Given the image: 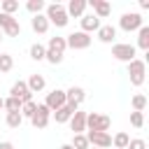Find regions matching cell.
Listing matches in <instances>:
<instances>
[{
	"label": "cell",
	"mask_w": 149,
	"mask_h": 149,
	"mask_svg": "<svg viewBox=\"0 0 149 149\" xmlns=\"http://www.w3.org/2000/svg\"><path fill=\"white\" fill-rule=\"evenodd\" d=\"M35 109H37V102H35V100H28V102L21 105V116H23V119H33Z\"/></svg>",
	"instance_id": "obj_29"
},
{
	"label": "cell",
	"mask_w": 149,
	"mask_h": 149,
	"mask_svg": "<svg viewBox=\"0 0 149 149\" xmlns=\"http://www.w3.org/2000/svg\"><path fill=\"white\" fill-rule=\"evenodd\" d=\"M21 105H23V102H21L19 98H12V95L5 98V109H7V112H21Z\"/></svg>",
	"instance_id": "obj_30"
},
{
	"label": "cell",
	"mask_w": 149,
	"mask_h": 149,
	"mask_svg": "<svg viewBox=\"0 0 149 149\" xmlns=\"http://www.w3.org/2000/svg\"><path fill=\"white\" fill-rule=\"evenodd\" d=\"M112 56L121 63H130L133 58H137V49L135 44H128V42H116L112 47Z\"/></svg>",
	"instance_id": "obj_4"
},
{
	"label": "cell",
	"mask_w": 149,
	"mask_h": 149,
	"mask_svg": "<svg viewBox=\"0 0 149 149\" xmlns=\"http://www.w3.org/2000/svg\"><path fill=\"white\" fill-rule=\"evenodd\" d=\"M79 23H81V33H86V35H91V33H95L102 23H100V19L95 16V14H84L81 19H79Z\"/></svg>",
	"instance_id": "obj_12"
},
{
	"label": "cell",
	"mask_w": 149,
	"mask_h": 149,
	"mask_svg": "<svg viewBox=\"0 0 149 149\" xmlns=\"http://www.w3.org/2000/svg\"><path fill=\"white\" fill-rule=\"evenodd\" d=\"M140 7L142 9H149V0H140Z\"/></svg>",
	"instance_id": "obj_35"
},
{
	"label": "cell",
	"mask_w": 149,
	"mask_h": 149,
	"mask_svg": "<svg viewBox=\"0 0 149 149\" xmlns=\"http://www.w3.org/2000/svg\"><path fill=\"white\" fill-rule=\"evenodd\" d=\"M130 126L133 128H142L144 126V114L142 112H130Z\"/></svg>",
	"instance_id": "obj_32"
},
{
	"label": "cell",
	"mask_w": 149,
	"mask_h": 149,
	"mask_svg": "<svg viewBox=\"0 0 149 149\" xmlns=\"http://www.w3.org/2000/svg\"><path fill=\"white\" fill-rule=\"evenodd\" d=\"M74 112H77V109H74V107H70V105L65 102L61 109H56V112H54V119H56V123H68V121H70V116H72Z\"/></svg>",
	"instance_id": "obj_20"
},
{
	"label": "cell",
	"mask_w": 149,
	"mask_h": 149,
	"mask_svg": "<svg viewBox=\"0 0 149 149\" xmlns=\"http://www.w3.org/2000/svg\"><path fill=\"white\" fill-rule=\"evenodd\" d=\"M5 123H7L9 128H19V126L23 123V116H21V112H7V116H5Z\"/></svg>",
	"instance_id": "obj_25"
},
{
	"label": "cell",
	"mask_w": 149,
	"mask_h": 149,
	"mask_svg": "<svg viewBox=\"0 0 149 149\" xmlns=\"http://www.w3.org/2000/svg\"><path fill=\"white\" fill-rule=\"evenodd\" d=\"M65 12H68V19H81L84 12H86V0H70L65 5Z\"/></svg>",
	"instance_id": "obj_14"
},
{
	"label": "cell",
	"mask_w": 149,
	"mask_h": 149,
	"mask_svg": "<svg viewBox=\"0 0 149 149\" xmlns=\"http://www.w3.org/2000/svg\"><path fill=\"white\" fill-rule=\"evenodd\" d=\"M70 128H72V135H77V133H84L86 130V112H81V109H77L72 116H70Z\"/></svg>",
	"instance_id": "obj_13"
},
{
	"label": "cell",
	"mask_w": 149,
	"mask_h": 149,
	"mask_svg": "<svg viewBox=\"0 0 149 149\" xmlns=\"http://www.w3.org/2000/svg\"><path fill=\"white\" fill-rule=\"evenodd\" d=\"M144 74H147V65L142 58H133L128 63V77H130V84L133 86H142L144 84Z\"/></svg>",
	"instance_id": "obj_5"
},
{
	"label": "cell",
	"mask_w": 149,
	"mask_h": 149,
	"mask_svg": "<svg viewBox=\"0 0 149 149\" xmlns=\"http://www.w3.org/2000/svg\"><path fill=\"white\" fill-rule=\"evenodd\" d=\"M30 28H33L37 35H44V33L49 30V21H47V16H44V14H35V16L30 19Z\"/></svg>",
	"instance_id": "obj_17"
},
{
	"label": "cell",
	"mask_w": 149,
	"mask_h": 149,
	"mask_svg": "<svg viewBox=\"0 0 149 149\" xmlns=\"http://www.w3.org/2000/svg\"><path fill=\"white\" fill-rule=\"evenodd\" d=\"M142 26H144V19H142L140 12H126V14H121V19H119V28L126 30V33L140 30Z\"/></svg>",
	"instance_id": "obj_3"
},
{
	"label": "cell",
	"mask_w": 149,
	"mask_h": 149,
	"mask_svg": "<svg viewBox=\"0 0 149 149\" xmlns=\"http://www.w3.org/2000/svg\"><path fill=\"white\" fill-rule=\"evenodd\" d=\"M137 47L142 49V51H149V26H142L140 30H137ZM135 47V49H137Z\"/></svg>",
	"instance_id": "obj_21"
},
{
	"label": "cell",
	"mask_w": 149,
	"mask_h": 149,
	"mask_svg": "<svg viewBox=\"0 0 149 149\" xmlns=\"http://www.w3.org/2000/svg\"><path fill=\"white\" fill-rule=\"evenodd\" d=\"M86 100V91L81 88V86H70L68 91H65V102L70 105V107H74V109H79V105Z\"/></svg>",
	"instance_id": "obj_10"
},
{
	"label": "cell",
	"mask_w": 149,
	"mask_h": 149,
	"mask_svg": "<svg viewBox=\"0 0 149 149\" xmlns=\"http://www.w3.org/2000/svg\"><path fill=\"white\" fill-rule=\"evenodd\" d=\"M44 105H47L49 112L54 114L56 109H61V107L65 105V91H63V88H54V91H49L47 98H44Z\"/></svg>",
	"instance_id": "obj_9"
},
{
	"label": "cell",
	"mask_w": 149,
	"mask_h": 149,
	"mask_svg": "<svg viewBox=\"0 0 149 149\" xmlns=\"http://www.w3.org/2000/svg\"><path fill=\"white\" fill-rule=\"evenodd\" d=\"M0 149H14L12 142H0Z\"/></svg>",
	"instance_id": "obj_34"
},
{
	"label": "cell",
	"mask_w": 149,
	"mask_h": 149,
	"mask_svg": "<svg viewBox=\"0 0 149 149\" xmlns=\"http://www.w3.org/2000/svg\"><path fill=\"white\" fill-rule=\"evenodd\" d=\"M86 5L93 7V14H95L98 19H107L109 12H112V5H109L107 0H91V2H86Z\"/></svg>",
	"instance_id": "obj_15"
},
{
	"label": "cell",
	"mask_w": 149,
	"mask_h": 149,
	"mask_svg": "<svg viewBox=\"0 0 149 149\" xmlns=\"http://www.w3.org/2000/svg\"><path fill=\"white\" fill-rule=\"evenodd\" d=\"M70 147H72V149H91V144H88V140H86V135H84V133H77V135H72V142H70Z\"/></svg>",
	"instance_id": "obj_24"
},
{
	"label": "cell",
	"mask_w": 149,
	"mask_h": 149,
	"mask_svg": "<svg viewBox=\"0 0 149 149\" xmlns=\"http://www.w3.org/2000/svg\"><path fill=\"white\" fill-rule=\"evenodd\" d=\"M26 86H28V91H30V93H40V91H44L47 79H44L42 74H30V77H28V81H26Z\"/></svg>",
	"instance_id": "obj_18"
},
{
	"label": "cell",
	"mask_w": 149,
	"mask_h": 149,
	"mask_svg": "<svg viewBox=\"0 0 149 149\" xmlns=\"http://www.w3.org/2000/svg\"><path fill=\"white\" fill-rule=\"evenodd\" d=\"M65 49H68V44H65V37H49V44H47V51H54V54H61V56H65Z\"/></svg>",
	"instance_id": "obj_19"
},
{
	"label": "cell",
	"mask_w": 149,
	"mask_h": 149,
	"mask_svg": "<svg viewBox=\"0 0 149 149\" xmlns=\"http://www.w3.org/2000/svg\"><path fill=\"white\" fill-rule=\"evenodd\" d=\"M0 109H5V98H0Z\"/></svg>",
	"instance_id": "obj_37"
},
{
	"label": "cell",
	"mask_w": 149,
	"mask_h": 149,
	"mask_svg": "<svg viewBox=\"0 0 149 149\" xmlns=\"http://www.w3.org/2000/svg\"><path fill=\"white\" fill-rule=\"evenodd\" d=\"M14 68V58L9 54H0V72H9Z\"/></svg>",
	"instance_id": "obj_31"
},
{
	"label": "cell",
	"mask_w": 149,
	"mask_h": 149,
	"mask_svg": "<svg viewBox=\"0 0 149 149\" xmlns=\"http://www.w3.org/2000/svg\"><path fill=\"white\" fill-rule=\"evenodd\" d=\"M49 119H51L49 107H47L44 102H40V105H37V109H35V114H33V119H30V123H33V128L42 130V128H47V126H49Z\"/></svg>",
	"instance_id": "obj_7"
},
{
	"label": "cell",
	"mask_w": 149,
	"mask_h": 149,
	"mask_svg": "<svg viewBox=\"0 0 149 149\" xmlns=\"http://www.w3.org/2000/svg\"><path fill=\"white\" fill-rule=\"evenodd\" d=\"M95 35H98V40H100V42L112 44V42L116 40V28H114L112 23H107V26H100V28L95 30Z\"/></svg>",
	"instance_id": "obj_16"
},
{
	"label": "cell",
	"mask_w": 149,
	"mask_h": 149,
	"mask_svg": "<svg viewBox=\"0 0 149 149\" xmlns=\"http://www.w3.org/2000/svg\"><path fill=\"white\" fill-rule=\"evenodd\" d=\"M16 9H19V0H2V2H0V12H2V14L14 16Z\"/></svg>",
	"instance_id": "obj_26"
},
{
	"label": "cell",
	"mask_w": 149,
	"mask_h": 149,
	"mask_svg": "<svg viewBox=\"0 0 149 149\" xmlns=\"http://www.w3.org/2000/svg\"><path fill=\"white\" fill-rule=\"evenodd\" d=\"M58 149H72V147H70V144H61Z\"/></svg>",
	"instance_id": "obj_36"
},
{
	"label": "cell",
	"mask_w": 149,
	"mask_h": 149,
	"mask_svg": "<svg viewBox=\"0 0 149 149\" xmlns=\"http://www.w3.org/2000/svg\"><path fill=\"white\" fill-rule=\"evenodd\" d=\"M112 126V119L105 114H95V112H86V130H95V133H107Z\"/></svg>",
	"instance_id": "obj_2"
},
{
	"label": "cell",
	"mask_w": 149,
	"mask_h": 149,
	"mask_svg": "<svg viewBox=\"0 0 149 149\" xmlns=\"http://www.w3.org/2000/svg\"><path fill=\"white\" fill-rule=\"evenodd\" d=\"M130 105H133V112H144V107H147V95L135 93L133 100H130Z\"/></svg>",
	"instance_id": "obj_28"
},
{
	"label": "cell",
	"mask_w": 149,
	"mask_h": 149,
	"mask_svg": "<svg viewBox=\"0 0 149 149\" xmlns=\"http://www.w3.org/2000/svg\"><path fill=\"white\" fill-rule=\"evenodd\" d=\"M93 149H95V147H93Z\"/></svg>",
	"instance_id": "obj_39"
},
{
	"label": "cell",
	"mask_w": 149,
	"mask_h": 149,
	"mask_svg": "<svg viewBox=\"0 0 149 149\" xmlns=\"http://www.w3.org/2000/svg\"><path fill=\"white\" fill-rule=\"evenodd\" d=\"M44 54H47V47L40 44V42L30 44V49H28V56H30L33 61H44Z\"/></svg>",
	"instance_id": "obj_22"
},
{
	"label": "cell",
	"mask_w": 149,
	"mask_h": 149,
	"mask_svg": "<svg viewBox=\"0 0 149 149\" xmlns=\"http://www.w3.org/2000/svg\"><path fill=\"white\" fill-rule=\"evenodd\" d=\"M44 16H47V21H49V26L54 23L56 28H65L68 26V12H65V5H61V2H51V5H47L44 7Z\"/></svg>",
	"instance_id": "obj_1"
},
{
	"label": "cell",
	"mask_w": 149,
	"mask_h": 149,
	"mask_svg": "<svg viewBox=\"0 0 149 149\" xmlns=\"http://www.w3.org/2000/svg\"><path fill=\"white\" fill-rule=\"evenodd\" d=\"M44 7H47V5H44V0H28V2H26V9H28L33 16H35V14H42V12H44Z\"/></svg>",
	"instance_id": "obj_27"
},
{
	"label": "cell",
	"mask_w": 149,
	"mask_h": 149,
	"mask_svg": "<svg viewBox=\"0 0 149 149\" xmlns=\"http://www.w3.org/2000/svg\"><path fill=\"white\" fill-rule=\"evenodd\" d=\"M128 142H130V135L128 133H116L114 137H112V144H114V149H126L128 147Z\"/></svg>",
	"instance_id": "obj_23"
},
{
	"label": "cell",
	"mask_w": 149,
	"mask_h": 149,
	"mask_svg": "<svg viewBox=\"0 0 149 149\" xmlns=\"http://www.w3.org/2000/svg\"><path fill=\"white\" fill-rule=\"evenodd\" d=\"M9 95H12V98H19L21 102H28V100H33V93L28 91L26 81H21V79L12 84V88H9Z\"/></svg>",
	"instance_id": "obj_11"
},
{
	"label": "cell",
	"mask_w": 149,
	"mask_h": 149,
	"mask_svg": "<svg viewBox=\"0 0 149 149\" xmlns=\"http://www.w3.org/2000/svg\"><path fill=\"white\" fill-rule=\"evenodd\" d=\"M84 135H86L88 144L95 147V149H109V147H112V135H109V133H95V130H88V133H84Z\"/></svg>",
	"instance_id": "obj_8"
},
{
	"label": "cell",
	"mask_w": 149,
	"mask_h": 149,
	"mask_svg": "<svg viewBox=\"0 0 149 149\" xmlns=\"http://www.w3.org/2000/svg\"><path fill=\"white\" fill-rule=\"evenodd\" d=\"M65 44H68V49H74V51L88 49V47H91V35H86V33H81V30L70 33V35L65 37Z\"/></svg>",
	"instance_id": "obj_6"
},
{
	"label": "cell",
	"mask_w": 149,
	"mask_h": 149,
	"mask_svg": "<svg viewBox=\"0 0 149 149\" xmlns=\"http://www.w3.org/2000/svg\"><path fill=\"white\" fill-rule=\"evenodd\" d=\"M126 149H147V142L142 140V137H133L130 142H128V147Z\"/></svg>",
	"instance_id": "obj_33"
},
{
	"label": "cell",
	"mask_w": 149,
	"mask_h": 149,
	"mask_svg": "<svg viewBox=\"0 0 149 149\" xmlns=\"http://www.w3.org/2000/svg\"><path fill=\"white\" fill-rule=\"evenodd\" d=\"M0 42H2V30H0Z\"/></svg>",
	"instance_id": "obj_38"
}]
</instances>
